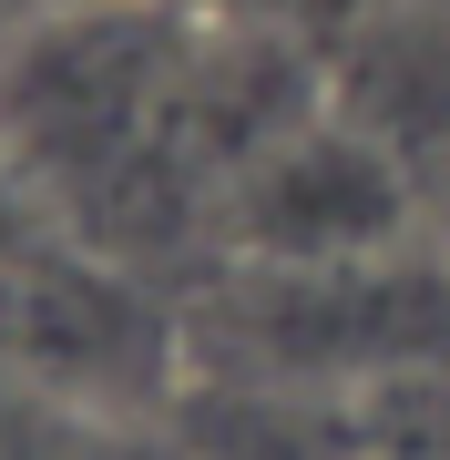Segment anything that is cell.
<instances>
[{"label":"cell","instance_id":"1","mask_svg":"<svg viewBox=\"0 0 450 460\" xmlns=\"http://www.w3.org/2000/svg\"><path fill=\"white\" fill-rule=\"evenodd\" d=\"M184 11H205V21H235V31H277V41H307V51H328V41H349L358 21H368V0H184Z\"/></svg>","mask_w":450,"mask_h":460},{"label":"cell","instance_id":"2","mask_svg":"<svg viewBox=\"0 0 450 460\" xmlns=\"http://www.w3.org/2000/svg\"><path fill=\"white\" fill-rule=\"evenodd\" d=\"M51 235H62V226H51V205H41L31 164L11 154V133H0V277H11L31 246H51Z\"/></svg>","mask_w":450,"mask_h":460},{"label":"cell","instance_id":"3","mask_svg":"<svg viewBox=\"0 0 450 460\" xmlns=\"http://www.w3.org/2000/svg\"><path fill=\"white\" fill-rule=\"evenodd\" d=\"M51 11H134V0H31V21H51Z\"/></svg>","mask_w":450,"mask_h":460},{"label":"cell","instance_id":"4","mask_svg":"<svg viewBox=\"0 0 450 460\" xmlns=\"http://www.w3.org/2000/svg\"><path fill=\"white\" fill-rule=\"evenodd\" d=\"M21 31H31V0H0V51H11Z\"/></svg>","mask_w":450,"mask_h":460},{"label":"cell","instance_id":"5","mask_svg":"<svg viewBox=\"0 0 450 460\" xmlns=\"http://www.w3.org/2000/svg\"><path fill=\"white\" fill-rule=\"evenodd\" d=\"M430 174H440V184H450V123H440V144H430Z\"/></svg>","mask_w":450,"mask_h":460}]
</instances>
